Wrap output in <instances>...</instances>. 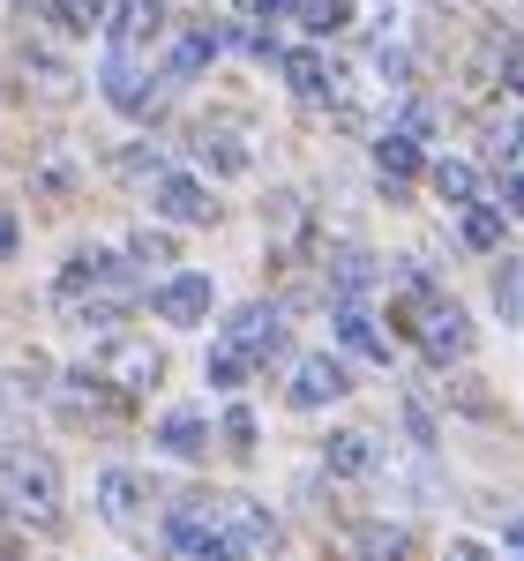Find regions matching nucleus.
Instances as JSON below:
<instances>
[{
	"instance_id": "obj_10",
	"label": "nucleus",
	"mask_w": 524,
	"mask_h": 561,
	"mask_svg": "<svg viewBox=\"0 0 524 561\" xmlns=\"http://www.w3.org/2000/svg\"><path fill=\"white\" fill-rule=\"evenodd\" d=\"M345 367H338V359H330V352H315V359H300V367H293V404H300V412H322V404H338V397H345Z\"/></svg>"
},
{
	"instance_id": "obj_8",
	"label": "nucleus",
	"mask_w": 524,
	"mask_h": 561,
	"mask_svg": "<svg viewBox=\"0 0 524 561\" xmlns=\"http://www.w3.org/2000/svg\"><path fill=\"white\" fill-rule=\"evenodd\" d=\"M225 345H240L248 352V359H277V352H285V314H277V307H240V314H232V330H225Z\"/></svg>"
},
{
	"instance_id": "obj_31",
	"label": "nucleus",
	"mask_w": 524,
	"mask_h": 561,
	"mask_svg": "<svg viewBox=\"0 0 524 561\" xmlns=\"http://www.w3.org/2000/svg\"><path fill=\"white\" fill-rule=\"evenodd\" d=\"M150 165H158V150H121V173H128V180H143Z\"/></svg>"
},
{
	"instance_id": "obj_1",
	"label": "nucleus",
	"mask_w": 524,
	"mask_h": 561,
	"mask_svg": "<svg viewBox=\"0 0 524 561\" xmlns=\"http://www.w3.org/2000/svg\"><path fill=\"white\" fill-rule=\"evenodd\" d=\"M53 293H60V307H68V314H83V322H98V330L143 300V285L128 277V262L105 255V248L68 255V270H60V285H53Z\"/></svg>"
},
{
	"instance_id": "obj_15",
	"label": "nucleus",
	"mask_w": 524,
	"mask_h": 561,
	"mask_svg": "<svg viewBox=\"0 0 524 561\" xmlns=\"http://www.w3.org/2000/svg\"><path fill=\"white\" fill-rule=\"evenodd\" d=\"M203 442H210L203 412H166V420H158V449H166V457H203Z\"/></svg>"
},
{
	"instance_id": "obj_34",
	"label": "nucleus",
	"mask_w": 524,
	"mask_h": 561,
	"mask_svg": "<svg viewBox=\"0 0 524 561\" xmlns=\"http://www.w3.org/2000/svg\"><path fill=\"white\" fill-rule=\"evenodd\" d=\"M502 195H510V210H524V173H510V187H502Z\"/></svg>"
},
{
	"instance_id": "obj_9",
	"label": "nucleus",
	"mask_w": 524,
	"mask_h": 561,
	"mask_svg": "<svg viewBox=\"0 0 524 561\" xmlns=\"http://www.w3.org/2000/svg\"><path fill=\"white\" fill-rule=\"evenodd\" d=\"M105 367H113V389H121V397H150L158 375H166V352H158V345H128V337H121V345L105 352Z\"/></svg>"
},
{
	"instance_id": "obj_28",
	"label": "nucleus",
	"mask_w": 524,
	"mask_h": 561,
	"mask_svg": "<svg viewBox=\"0 0 524 561\" xmlns=\"http://www.w3.org/2000/svg\"><path fill=\"white\" fill-rule=\"evenodd\" d=\"M435 187L449 195V203H465V195H472V165H449V158H442V165H435Z\"/></svg>"
},
{
	"instance_id": "obj_6",
	"label": "nucleus",
	"mask_w": 524,
	"mask_h": 561,
	"mask_svg": "<svg viewBox=\"0 0 524 561\" xmlns=\"http://www.w3.org/2000/svg\"><path fill=\"white\" fill-rule=\"evenodd\" d=\"M150 307H158V322L187 330V322L210 314V277H203V270H180V277H166V285L150 293Z\"/></svg>"
},
{
	"instance_id": "obj_30",
	"label": "nucleus",
	"mask_w": 524,
	"mask_h": 561,
	"mask_svg": "<svg viewBox=\"0 0 524 561\" xmlns=\"http://www.w3.org/2000/svg\"><path fill=\"white\" fill-rule=\"evenodd\" d=\"M502 83H510V98H524V45H502Z\"/></svg>"
},
{
	"instance_id": "obj_26",
	"label": "nucleus",
	"mask_w": 524,
	"mask_h": 561,
	"mask_svg": "<svg viewBox=\"0 0 524 561\" xmlns=\"http://www.w3.org/2000/svg\"><path fill=\"white\" fill-rule=\"evenodd\" d=\"M494 300H502V314H510V322L524 314V262H502V277H494Z\"/></svg>"
},
{
	"instance_id": "obj_16",
	"label": "nucleus",
	"mask_w": 524,
	"mask_h": 561,
	"mask_svg": "<svg viewBox=\"0 0 524 561\" xmlns=\"http://www.w3.org/2000/svg\"><path fill=\"white\" fill-rule=\"evenodd\" d=\"M98 510H105L113 524H135L143 517V479L135 472H105L98 479Z\"/></svg>"
},
{
	"instance_id": "obj_14",
	"label": "nucleus",
	"mask_w": 524,
	"mask_h": 561,
	"mask_svg": "<svg viewBox=\"0 0 524 561\" xmlns=\"http://www.w3.org/2000/svg\"><path fill=\"white\" fill-rule=\"evenodd\" d=\"M105 15H113V0H45V23L68 31V38H90Z\"/></svg>"
},
{
	"instance_id": "obj_25",
	"label": "nucleus",
	"mask_w": 524,
	"mask_h": 561,
	"mask_svg": "<svg viewBox=\"0 0 524 561\" xmlns=\"http://www.w3.org/2000/svg\"><path fill=\"white\" fill-rule=\"evenodd\" d=\"M128 262H135V270H158V262H173V240H166V232H135Z\"/></svg>"
},
{
	"instance_id": "obj_36",
	"label": "nucleus",
	"mask_w": 524,
	"mask_h": 561,
	"mask_svg": "<svg viewBox=\"0 0 524 561\" xmlns=\"http://www.w3.org/2000/svg\"><path fill=\"white\" fill-rule=\"evenodd\" d=\"M510 547H517V554H524V517H517V524H510Z\"/></svg>"
},
{
	"instance_id": "obj_12",
	"label": "nucleus",
	"mask_w": 524,
	"mask_h": 561,
	"mask_svg": "<svg viewBox=\"0 0 524 561\" xmlns=\"http://www.w3.org/2000/svg\"><path fill=\"white\" fill-rule=\"evenodd\" d=\"M158 23H166V8L158 0H113V38L128 45H143V38H158Z\"/></svg>"
},
{
	"instance_id": "obj_2",
	"label": "nucleus",
	"mask_w": 524,
	"mask_h": 561,
	"mask_svg": "<svg viewBox=\"0 0 524 561\" xmlns=\"http://www.w3.org/2000/svg\"><path fill=\"white\" fill-rule=\"evenodd\" d=\"M390 322H397V330H405V337H412L420 352H428V359H457V352L472 345V322H465V307L442 300L428 277H405V293H397Z\"/></svg>"
},
{
	"instance_id": "obj_18",
	"label": "nucleus",
	"mask_w": 524,
	"mask_h": 561,
	"mask_svg": "<svg viewBox=\"0 0 524 561\" xmlns=\"http://www.w3.org/2000/svg\"><path fill=\"white\" fill-rule=\"evenodd\" d=\"M322 465H330L338 479H367L375 472V442H367V434H338V442L322 449Z\"/></svg>"
},
{
	"instance_id": "obj_7",
	"label": "nucleus",
	"mask_w": 524,
	"mask_h": 561,
	"mask_svg": "<svg viewBox=\"0 0 524 561\" xmlns=\"http://www.w3.org/2000/svg\"><path fill=\"white\" fill-rule=\"evenodd\" d=\"M166 531H173L180 554H195V561H240V554H232V539H225V517H218V510H180Z\"/></svg>"
},
{
	"instance_id": "obj_19",
	"label": "nucleus",
	"mask_w": 524,
	"mask_h": 561,
	"mask_svg": "<svg viewBox=\"0 0 524 561\" xmlns=\"http://www.w3.org/2000/svg\"><path fill=\"white\" fill-rule=\"evenodd\" d=\"M338 337H345L360 359H383V352H390V337H383V330H375V322H367L360 307H338Z\"/></svg>"
},
{
	"instance_id": "obj_32",
	"label": "nucleus",
	"mask_w": 524,
	"mask_h": 561,
	"mask_svg": "<svg viewBox=\"0 0 524 561\" xmlns=\"http://www.w3.org/2000/svg\"><path fill=\"white\" fill-rule=\"evenodd\" d=\"M8 255H15V217L0 210V262H8Z\"/></svg>"
},
{
	"instance_id": "obj_24",
	"label": "nucleus",
	"mask_w": 524,
	"mask_h": 561,
	"mask_svg": "<svg viewBox=\"0 0 524 561\" xmlns=\"http://www.w3.org/2000/svg\"><path fill=\"white\" fill-rule=\"evenodd\" d=\"M465 225H457V232H465V248H502V217L494 210H480V203H465Z\"/></svg>"
},
{
	"instance_id": "obj_22",
	"label": "nucleus",
	"mask_w": 524,
	"mask_h": 561,
	"mask_svg": "<svg viewBox=\"0 0 524 561\" xmlns=\"http://www.w3.org/2000/svg\"><path fill=\"white\" fill-rule=\"evenodd\" d=\"M203 375H210L218 389H240L248 375H255V359H248L240 345H210V359H203Z\"/></svg>"
},
{
	"instance_id": "obj_4",
	"label": "nucleus",
	"mask_w": 524,
	"mask_h": 561,
	"mask_svg": "<svg viewBox=\"0 0 524 561\" xmlns=\"http://www.w3.org/2000/svg\"><path fill=\"white\" fill-rule=\"evenodd\" d=\"M98 90H105V98H113L128 121H150V113L166 105V98H158V76H143V68H135L128 45H113V53H105V68H98Z\"/></svg>"
},
{
	"instance_id": "obj_35",
	"label": "nucleus",
	"mask_w": 524,
	"mask_h": 561,
	"mask_svg": "<svg viewBox=\"0 0 524 561\" xmlns=\"http://www.w3.org/2000/svg\"><path fill=\"white\" fill-rule=\"evenodd\" d=\"M449 561H487L480 547H465V539H457V547H449Z\"/></svg>"
},
{
	"instance_id": "obj_21",
	"label": "nucleus",
	"mask_w": 524,
	"mask_h": 561,
	"mask_svg": "<svg viewBox=\"0 0 524 561\" xmlns=\"http://www.w3.org/2000/svg\"><path fill=\"white\" fill-rule=\"evenodd\" d=\"M375 165H383V180H412L420 173V142L412 135H383L375 142Z\"/></svg>"
},
{
	"instance_id": "obj_33",
	"label": "nucleus",
	"mask_w": 524,
	"mask_h": 561,
	"mask_svg": "<svg viewBox=\"0 0 524 561\" xmlns=\"http://www.w3.org/2000/svg\"><path fill=\"white\" fill-rule=\"evenodd\" d=\"M293 0H248V15H285Z\"/></svg>"
},
{
	"instance_id": "obj_5",
	"label": "nucleus",
	"mask_w": 524,
	"mask_h": 561,
	"mask_svg": "<svg viewBox=\"0 0 524 561\" xmlns=\"http://www.w3.org/2000/svg\"><path fill=\"white\" fill-rule=\"evenodd\" d=\"M150 210L173 217V225H218V203H210V187L187 173H158V187H150Z\"/></svg>"
},
{
	"instance_id": "obj_13",
	"label": "nucleus",
	"mask_w": 524,
	"mask_h": 561,
	"mask_svg": "<svg viewBox=\"0 0 524 561\" xmlns=\"http://www.w3.org/2000/svg\"><path fill=\"white\" fill-rule=\"evenodd\" d=\"M218 31H187V38L173 45V53H166V76H173V83H187V76H203V68H210V60H218Z\"/></svg>"
},
{
	"instance_id": "obj_11",
	"label": "nucleus",
	"mask_w": 524,
	"mask_h": 561,
	"mask_svg": "<svg viewBox=\"0 0 524 561\" xmlns=\"http://www.w3.org/2000/svg\"><path fill=\"white\" fill-rule=\"evenodd\" d=\"M218 517H225V539H232V554H240V561L262 554V547H270V531H277L255 502H218Z\"/></svg>"
},
{
	"instance_id": "obj_29",
	"label": "nucleus",
	"mask_w": 524,
	"mask_h": 561,
	"mask_svg": "<svg viewBox=\"0 0 524 561\" xmlns=\"http://www.w3.org/2000/svg\"><path fill=\"white\" fill-rule=\"evenodd\" d=\"M225 442H232V449H255V412H248V404L225 412Z\"/></svg>"
},
{
	"instance_id": "obj_20",
	"label": "nucleus",
	"mask_w": 524,
	"mask_h": 561,
	"mask_svg": "<svg viewBox=\"0 0 524 561\" xmlns=\"http://www.w3.org/2000/svg\"><path fill=\"white\" fill-rule=\"evenodd\" d=\"M285 83L300 90V98H322V90H330V60H322V53H285Z\"/></svg>"
},
{
	"instance_id": "obj_23",
	"label": "nucleus",
	"mask_w": 524,
	"mask_h": 561,
	"mask_svg": "<svg viewBox=\"0 0 524 561\" xmlns=\"http://www.w3.org/2000/svg\"><path fill=\"white\" fill-rule=\"evenodd\" d=\"M293 15H300L315 38H330V31H345V23H352V0H293Z\"/></svg>"
},
{
	"instance_id": "obj_27",
	"label": "nucleus",
	"mask_w": 524,
	"mask_h": 561,
	"mask_svg": "<svg viewBox=\"0 0 524 561\" xmlns=\"http://www.w3.org/2000/svg\"><path fill=\"white\" fill-rule=\"evenodd\" d=\"M360 293H367V255H338V300H360Z\"/></svg>"
},
{
	"instance_id": "obj_3",
	"label": "nucleus",
	"mask_w": 524,
	"mask_h": 561,
	"mask_svg": "<svg viewBox=\"0 0 524 561\" xmlns=\"http://www.w3.org/2000/svg\"><path fill=\"white\" fill-rule=\"evenodd\" d=\"M0 517L60 531V472L38 449H0Z\"/></svg>"
},
{
	"instance_id": "obj_17",
	"label": "nucleus",
	"mask_w": 524,
	"mask_h": 561,
	"mask_svg": "<svg viewBox=\"0 0 524 561\" xmlns=\"http://www.w3.org/2000/svg\"><path fill=\"white\" fill-rule=\"evenodd\" d=\"M203 158H210L218 173H248V128H232V121L203 128Z\"/></svg>"
}]
</instances>
